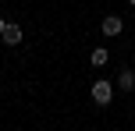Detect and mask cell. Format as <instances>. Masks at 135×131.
<instances>
[{"label": "cell", "mask_w": 135, "mask_h": 131, "mask_svg": "<svg viewBox=\"0 0 135 131\" xmlns=\"http://www.w3.org/2000/svg\"><path fill=\"white\" fill-rule=\"evenodd\" d=\"M21 39H25V35H21V25H11V21H7L4 32H0V43H4V46H18Z\"/></svg>", "instance_id": "cell-2"}, {"label": "cell", "mask_w": 135, "mask_h": 131, "mask_svg": "<svg viewBox=\"0 0 135 131\" xmlns=\"http://www.w3.org/2000/svg\"><path fill=\"white\" fill-rule=\"evenodd\" d=\"M107 60H110V53H107L103 46H100V50H93V57H89V64H93V67H103Z\"/></svg>", "instance_id": "cell-5"}, {"label": "cell", "mask_w": 135, "mask_h": 131, "mask_svg": "<svg viewBox=\"0 0 135 131\" xmlns=\"http://www.w3.org/2000/svg\"><path fill=\"white\" fill-rule=\"evenodd\" d=\"M110 99H114V85H110L107 78H100V82L93 85V103H96V106H107Z\"/></svg>", "instance_id": "cell-1"}, {"label": "cell", "mask_w": 135, "mask_h": 131, "mask_svg": "<svg viewBox=\"0 0 135 131\" xmlns=\"http://www.w3.org/2000/svg\"><path fill=\"white\" fill-rule=\"evenodd\" d=\"M117 89H121V92H135V71H132V67H124V71H121V78H117Z\"/></svg>", "instance_id": "cell-4"}, {"label": "cell", "mask_w": 135, "mask_h": 131, "mask_svg": "<svg viewBox=\"0 0 135 131\" xmlns=\"http://www.w3.org/2000/svg\"><path fill=\"white\" fill-rule=\"evenodd\" d=\"M100 28H103V35H107V39H114V35H121V32H124V21L117 18V14H107Z\"/></svg>", "instance_id": "cell-3"}, {"label": "cell", "mask_w": 135, "mask_h": 131, "mask_svg": "<svg viewBox=\"0 0 135 131\" xmlns=\"http://www.w3.org/2000/svg\"><path fill=\"white\" fill-rule=\"evenodd\" d=\"M128 4H132V7H135V0H128Z\"/></svg>", "instance_id": "cell-7"}, {"label": "cell", "mask_w": 135, "mask_h": 131, "mask_svg": "<svg viewBox=\"0 0 135 131\" xmlns=\"http://www.w3.org/2000/svg\"><path fill=\"white\" fill-rule=\"evenodd\" d=\"M4 25H7V21H4V18H0V32H4Z\"/></svg>", "instance_id": "cell-6"}]
</instances>
